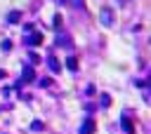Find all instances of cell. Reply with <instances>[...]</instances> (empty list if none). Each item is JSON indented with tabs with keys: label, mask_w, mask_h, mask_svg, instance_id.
Masks as SVG:
<instances>
[{
	"label": "cell",
	"mask_w": 151,
	"mask_h": 134,
	"mask_svg": "<svg viewBox=\"0 0 151 134\" xmlns=\"http://www.w3.org/2000/svg\"><path fill=\"white\" fill-rule=\"evenodd\" d=\"M94 129H97V122H94V118H87V120L80 125L78 134H94Z\"/></svg>",
	"instance_id": "obj_1"
},
{
	"label": "cell",
	"mask_w": 151,
	"mask_h": 134,
	"mask_svg": "<svg viewBox=\"0 0 151 134\" xmlns=\"http://www.w3.org/2000/svg\"><path fill=\"white\" fill-rule=\"evenodd\" d=\"M24 45H28V47L42 45V33L38 31V33H31V35H26V38H24Z\"/></svg>",
	"instance_id": "obj_2"
},
{
	"label": "cell",
	"mask_w": 151,
	"mask_h": 134,
	"mask_svg": "<svg viewBox=\"0 0 151 134\" xmlns=\"http://www.w3.org/2000/svg\"><path fill=\"white\" fill-rule=\"evenodd\" d=\"M33 80H35V71L31 66H24V73H21V80L19 82L24 85V82H33Z\"/></svg>",
	"instance_id": "obj_3"
},
{
	"label": "cell",
	"mask_w": 151,
	"mask_h": 134,
	"mask_svg": "<svg viewBox=\"0 0 151 134\" xmlns=\"http://www.w3.org/2000/svg\"><path fill=\"white\" fill-rule=\"evenodd\" d=\"M120 125H123V129H125L127 134H134V122L127 118V113H123V118H120Z\"/></svg>",
	"instance_id": "obj_4"
},
{
	"label": "cell",
	"mask_w": 151,
	"mask_h": 134,
	"mask_svg": "<svg viewBox=\"0 0 151 134\" xmlns=\"http://www.w3.org/2000/svg\"><path fill=\"white\" fill-rule=\"evenodd\" d=\"M47 66H50V71H52V73H59V71H61V63H59V59H57L54 54H50V56H47Z\"/></svg>",
	"instance_id": "obj_5"
},
{
	"label": "cell",
	"mask_w": 151,
	"mask_h": 134,
	"mask_svg": "<svg viewBox=\"0 0 151 134\" xmlns=\"http://www.w3.org/2000/svg\"><path fill=\"white\" fill-rule=\"evenodd\" d=\"M111 21H113V14H111V9H109V7H104V9H101V24H104V26H109Z\"/></svg>",
	"instance_id": "obj_6"
},
{
	"label": "cell",
	"mask_w": 151,
	"mask_h": 134,
	"mask_svg": "<svg viewBox=\"0 0 151 134\" xmlns=\"http://www.w3.org/2000/svg\"><path fill=\"white\" fill-rule=\"evenodd\" d=\"M19 21H21V12H17V9H14V12H9V14H7V24H19Z\"/></svg>",
	"instance_id": "obj_7"
},
{
	"label": "cell",
	"mask_w": 151,
	"mask_h": 134,
	"mask_svg": "<svg viewBox=\"0 0 151 134\" xmlns=\"http://www.w3.org/2000/svg\"><path fill=\"white\" fill-rule=\"evenodd\" d=\"M66 68H68V71H78V59H76L73 54L66 59Z\"/></svg>",
	"instance_id": "obj_8"
},
{
	"label": "cell",
	"mask_w": 151,
	"mask_h": 134,
	"mask_svg": "<svg viewBox=\"0 0 151 134\" xmlns=\"http://www.w3.org/2000/svg\"><path fill=\"white\" fill-rule=\"evenodd\" d=\"M0 49H2V52H9V49H12V40H2V42H0Z\"/></svg>",
	"instance_id": "obj_9"
},
{
	"label": "cell",
	"mask_w": 151,
	"mask_h": 134,
	"mask_svg": "<svg viewBox=\"0 0 151 134\" xmlns=\"http://www.w3.org/2000/svg\"><path fill=\"white\" fill-rule=\"evenodd\" d=\"M42 127H45V125H42L40 120H33V122H31V129H33V132H40Z\"/></svg>",
	"instance_id": "obj_10"
},
{
	"label": "cell",
	"mask_w": 151,
	"mask_h": 134,
	"mask_svg": "<svg viewBox=\"0 0 151 134\" xmlns=\"http://www.w3.org/2000/svg\"><path fill=\"white\" fill-rule=\"evenodd\" d=\"M109 103H111V96L109 94H101V108H109Z\"/></svg>",
	"instance_id": "obj_11"
},
{
	"label": "cell",
	"mask_w": 151,
	"mask_h": 134,
	"mask_svg": "<svg viewBox=\"0 0 151 134\" xmlns=\"http://www.w3.org/2000/svg\"><path fill=\"white\" fill-rule=\"evenodd\" d=\"M28 59H31V61H33V63H38V61H40V56H38V54H35V52H28Z\"/></svg>",
	"instance_id": "obj_12"
},
{
	"label": "cell",
	"mask_w": 151,
	"mask_h": 134,
	"mask_svg": "<svg viewBox=\"0 0 151 134\" xmlns=\"http://www.w3.org/2000/svg\"><path fill=\"white\" fill-rule=\"evenodd\" d=\"M61 26V14H54V28Z\"/></svg>",
	"instance_id": "obj_13"
},
{
	"label": "cell",
	"mask_w": 151,
	"mask_h": 134,
	"mask_svg": "<svg viewBox=\"0 0 151 134\" xmlns=\"http://www.w3.org/2000/svg\"><path fill=\"white\" fill-rule=\"evenodd\" d=\"M2 75H5V71H0V78H2Z\"/></svg>",
	"instance_id": "obj_14"
}]
</instances>
